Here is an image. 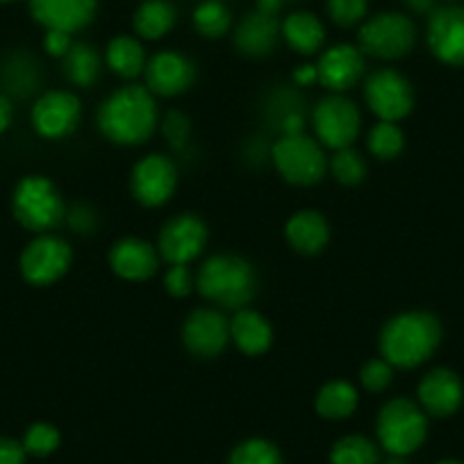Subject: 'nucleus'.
Returning <instances> with one entry per match:
<instances>
[{"mask_svg": "<svg viewBox=\"0 0 464 464\" xmlns=\"http://www.w3.org/2000/svg\"><path fill=\"white\" fill-rule=\"evenodd\" d=\"M102 137L119 146L146 144L155 135L160 111L155 96L141 84L119 87L101 102L96 114Z\"/></svg>", "mask_w": 464, "mask_h": 464, "instance_id": "obj_1", "label": "nucleus"}, {"mask_svg": "<svg viewBox=\"0 0 464 464\" xmlns=\"http://www.w3.org/2000/svg\"><path fill=\"white\" fill-rule=\"evenodd\" d=\"M441 342V325L430 312H401L378 334L381 358L396 369H414L426 362Z\"/></svg>", "mask_w": 464, "mask_h": 464, "instance_id": "obj_2", "label": "nucleus"}, {"mask_svg": "<svg viewBox=\"0 0 464 464\" xmlns=\"http://www.w3.org/2000/svg\"><path fill=\"white\" fill-rule=\"evenodd\" d=\"M196 289L205 301L237 312L256 298L257 274L242 256L217 253L208 257L196 274Z\"/></svg>", "mask_w": 464, "mask_h": 464, "instance_id": "obj_3", "label": "nucleus"}, {"mask_svg": "<svg viewBox=\"0 0 464 464\" xmlns=\"http://www.w3.org/2000/svg\"><path fill=\"white\" fill-rule=\"evenodd\" d=\"M12 212L30 232H51L66 218V203L55 182L46 176H25L12 194Z\"/></svg>", "mask_w": 464, "mask_h": 464, "instance_id": "obj_4", "label": "nucleus"}, {"mask_svg": "<svg viewBox=\"0 0 464 464\" xmlns=\"http://www.w3.org/2000/svg\"><path fill=\"white\" fill-rule=\"evenodd\" d=\"M376 435L390 455H410L426 441L428 419L414 401L392 399L381 408L376 419Z\"/></svg>", "mask_w": 464, "mask_h": 464, "instance_id": "obj_5", "label": "nucleus"}, {"mask_svg": "<svg viewBox=\"0 0 464 464\" xmlns=\"http://www.w3.org/2000/svg\"><path fill=\"white\" fill-rule=\"evenodd\" d=\"M271 162L285 182L294 187H312L324 180L328 171L325 149L314 137H278L271 146Z\"/></svg>", "mask_w": 464, "mask_h": 464, "instance_id": "obj_6", "label": "nucleus"}, {"mask_svg": "<svg viewBox=\"0 0 464 464\" xmlns=\"http://www.w3.org/2000/svg\"><path fill=\"white\" fill-rule=\"evenodd\" d=\"M358 42L364 55L382 62L401 60L414 48L417 28L401 12H381L360 25Z\"/></svg>", "mask_w": 464, "mask_h": 464, "instance_id": "obj_7", "label": "nucleus"}, {"mask_svg": "<svg viewBox=\"0 0 464 464\" xmlns=\"http://www.w3.org/2000/svg\"><path fill=\"white\" fill-rule=\"evenodd\" d=\"M312 126H314L316 141L324 149L339 150L353 146L362 128L360 107L343 93H330L321 98L312 110Z\"/></svg>", "mask_w": 464, "mask_h": 464, "instance_id": "obj_8", "label": "nucleus"}, {"mask_svg": "<svg viewBox=\"0 0 464 464\" xmlns=\"http://www.w3.org/2000/svg\"><path fill=\"white\" fill-rule=\"evenodd\" d=\"M71 262H73L71 244L60 235L42 232L24 248L19 269L25 283L33 287H51L69 274Z\"/></svg>", "mask_w": 464, "mask_h": 464, "instance_id": "obj_9", "label": "nucleus"}, {"mask_svg": "<svg viewBox=\"0 0 464 464\" xmlns=\"http://www.w3.org/2000/svg\"><path fill=\"white\" fill-rule=\"evenodd\" d=\"M364 102L378 121L399 123L412 111L414 89L396 69H378L364 80Z\"/></svg>", "mask_w": 464, "mask_h": 464, "instance_id": "obj_10", "label": "nucleus"}, {"mask_svg": "<svg viewBox=\"0 0 464 464\" xmlns=\"http://www.w3.org/2000/svg\"><path fill=\"white\" fill-rule=\"evenodd\" d=\"M82 119V102L73 92L51 89L34 101L30 121L42 140L60 141L73 135Z\"/></svg>", "mask_w": 464, "mask_h": 464, "instance_id": "obj_11", "label": "nucleus"}, {"mask_svg": "<svg viewBox=\"0 0 464 464\" xmlns=\"http://www.w3.org/2000/svg\"><path fill=\"white\" fill-rule=\"evenodd\" d=\"M208 223L198 214L182 212L169 218L160 230L158 251L169 265H191L208 246Z\"/></svg>", "mask_w": 464, "mask_h": 464, "instance_id": "obj_12", "label": "nucleus"}, {"mask_svg": "<svg viewBox=\"0 0 464 464\" xmlns=\"http://www.w3.org/2000/svg\"><path fill=\"white\" fill-rule=\"evenodd\" d=\"M178 187V169L171 158L150 153L132 167L130 191L144 208H162L173 198Z\"/></svg>", "mask_w": 464, "mask_h": 464, "instance_id": "obj_13", "label": "nucleus"}, {"mask_svg": "<svg viewBox=\"0 0 464 464\" xmlns=\"http://www.w3.org/2000/svg\"><path fill=\"white\" fill-rule=\"evenodd\" d=\"M182 343L194 358H217L230 343V319L214 307H198L189 312L182 324Z\"/></svg>", "mask_w": 464, "mask_h": 464, "instance_id": "obj_14", "label": "nucleus"}, {"mask_svg": "<svg viewBox=\"0 0 464 464\" xmlns=\"http://www.w3.org/2000/svg\"><path fill=\"white\" fill-rule=\"evenodd\" d=\"M146 89L153 96L173 98L189 92L196 80V66L178 51H160L149 60L144 71Z\"/></svg>", "mask_w": 464, "mask_h": 464, "instance_id": "obj_15", "label": "nucleus"}, {"mask_svg": "<svg viewBox=\"0 0 464 464\" xmlns=\"http://www.w3.org/2000/svg\"><path fill=\"white\" fill-rule=\"evenodd\" d=\"M360 46L353 44H337L330 46L324 55L319 57V84L328 89L330 93H346L364 78L367 71V60Z\"/></svg>", "mask_w": 464, "mask_h": 464, "instance_id": "obj_16", "label": "nucleus"}, {"mask_svg": "<svg viewBox=\"0 0 464 464\" xmlns=\"http://www.w3.org/2000/svg\"><path fill=\"white\" fill-rule=\"evenodd\" d=\"M428 46L449 66H464V7H440L428 21Z\"/></svg>", "mask_w": 464, "mask_h": 464, "instance_id": "obj_17", "label": "nucleus"}, {"mask_svg": "<svg viewBox=\"0 0 464 464\" xmlns=\"http://www.w3.org/2000/svg\"><path fill=\"white\" fill-rule=\"evenodd\" d=\"M160 251L150 242L140 237H123L110 248L107 262L114 276L128 283H146L160 269Z\"/></svg>", "mask_w": 464, "mask_h": 464, "instance_id": "obj_18", "label": "nucleus"}, {"mask_svg": "<svg viewBox=\"0 0 464 464\" xmlns=\"http://www.w3.org/2000/svg\"><path fill=\"white\" fill-rule=\"evenodd\" d=\"M30 12L46 30L75 34L96 19L98 0H30Z\"/></svg>", "mask_w": 464, "mask_h": 464, "instance_id": "obj_19", "label": "nucleus"}, {"mask_svg": "<svg viewBox=\"0 0 464 464\" xmlns=\"http://www.w3.org/2000/svg\"><path fill=\"white\" fill-rule=\"evenodd\" d=\"M419 405L432 417H450L462 403V382L450 369H432L419 382Z\"/></svg>", "mask_w": 464, "mask_h": 464, "instance_id": "obj_20", "label": "nucleus"}, {"mask_svg": "<svg viewBox=\"0 0 464 464\" xmlns=\"http://www.w3.org/2000/svg\"><path fill=\"white\" fill-rule=\"evenodd\" d=\"M280 37L283 33H280L278 16H266L256 10L239 21L237 30H235V48L242 55L260 60L276 51Z\"/></svg>", "mask_w": 464, "mask_h": 464, "instance_id": "obj_21", "label": "nucleus"}, {"mask_svg": "<svg viewBox=\"0 0 464 464\" xmlns=\"http://www.w3.org/2000/svg\"><path fill=\"white\" fill-rule=\"evenodd\" d=\"M230 342L248 358L265 355L274 343V328L269 319L253 307H242L230 319Z\"/></svg>", "mask_w": 464, "mask_h": 464, "instance_id": "obj_22", "label": "nucleus"}, {"mask_svg": "<svg viewBox=\"0 0 464 464\" xmlns=\"http://www.w3.org/2000/svg\"><path fill=\"white\" fill-rule=\"evenodd\" d=\"M285 237L301 256H319L330 242V223L316 209H298L285 226Z\"/></svg>", "mask_w": 464, "mask_h": 464, "instance_id": "obj_23", "label": "nucleus"}, {"mask_svg": "<svg viewBox=\"0 0 464 464\" xmlns=\"http://www.w3.org/2000/svg\"><path fill=\"white\" fill-rule=\"evenodd\" d=\"M269 128L278 137L303 135L307 123V110L303 98L294 89H276L265 105Z\"/></svg>", "mask_w": 464, "mask_h": 464, "instance_id": "obj_24", "label": "nucleus"}, {"mask_svg": "<svg viewBox=\"0 0 464 464\" xmlns=\"http://www.w3.org/2000/svg\"><path fill=\"white\" fill-rule=\"evenodd\" d=\"M0 84H3L5 96L10 98L33 96L42 84V66L28 53H12L5 64L0 66Z\"/></svg>", "mask_w": 464, "mask_h": 464, "instance_id": "obj_25", "label": "nucleus"}, {"mask_svg": "<svg viewBox=\"0 0 464 464\" xmlns=\"http://www.w3.org/2000/svg\"><path fill=\"white\" fill-rule=\"evenodd\" d=\"M280 33L287 46L298 55H314L325 42V28L312 12H294L280 24Z\"/></svg>", "mask_w": 464, "mask_h": 464, "instance_id": "obj_26", "label": "nucleus"}, {"mask_svg": "<svg viewBox=\"0 0 464 464\" xmlns=\"http://www.w3.org/2000/svg\"><path fill=\"white\" fill-rule=\"evenodd\" d=\"M105 64L114 75L123 80H135L144 75L149 57H146V48L140 37H130V34H119L107 44L105 51Z\"/></svg>", "mask_w": 464, "mask_h": 464, "instance_id": "obj_27", "label": "nucleus"}, {"mask_svg": "<svg viewBox=\"0 0 464 464\" xmlns=\"http://www.w3.org/2000/svg\"><path fill=\"white\" fill-rule=\"evenodd\" d=\"M360 394L348 381H330L319 387L314 396V410L321 419L342 421L358 410Z\"/></svg>", "mask_w": 464, "mask_h": 464, "instance_id": "obj_28", "label": "nucleus"}, {"mask_svg": "<svg viewBox=\"0 0 464 464\" xmlns=\"http://www.w3.org/2000/svg\"><path fill=\"white\" fill-rule=\"evenodd\" d=\"M178 21V12L169 0H144L132 16V28L137 37L146 42H158L167 37Z\"/></svg>", "mask_w": 464, "mask_h": 464, "instance_id": "obj_29", "label": "nucleus"}, {"mask_svg": "<svg viewBox=\"0 0 464 464\" xmlns=\"http://www.w3.org/2000/svg\"><path fill=\"white\" fill-rule=\"evenodd\" d=\"M64 75L71 84L80 89L93 87L101 78L102 57L92 44H73L71 51L62 57Z\"/></svg>", "mask_w": 464, "mask_h": 464, "instance_id": "obj_30", "label": "nucleus"}, {"mask_svg": "<svg viewBox=\"0 0 464 464\" xmlns=\"http://www.w3.org/2000/svg\"><path fill=\"white\" fill-rule=\"evenodd\" d=\"M330 464H381V453L369 437L346 435L330 449Z\"/></svg>", "mask_w": 464, "mask_h": 464, "instance_id": "obj_31", "label": "nucleus"}, {"mask_svg": "<svg viewBox=\"0 0 464 464\" xmlns=\"http://www.w3.org/2000/svg\"><path fill=\"white\" fill-rule=\"evenodd\" d=\"M328 171L333 173V178L339 185L358 187L364 182L369 169L362 153L355 150L353 146H348V149L334 150L333 158H328Z\"/></svg>", "mask_w": 464, "mask_h": 464, "instance_id": "obj_32", "label": "nucleus"}, {"mask_svg": "<svg viewBox=\"0 0 464 464\" xmlns=\"http://www.w3.org/2000/svg\"><path fill=\"white\" fill-rule=\"evenodd\" d=\"M194 28L205 39H221L232 28V14L221 0H203L194 10Z\"/></svg>", "mask_w": 464, "mask_h": 464, "instance_id": "obj_33", "label": "nucleus"}, {"mask_svg": "<svg viewBox=\"0 0 464 464\" xmlns=\"http://www.w3.org/2000/svg\"><path fill=\"white\" fill-rule=\"evenodd\" d=\"M369 153L378 160H394L403 153L405 146V135L396 123L390 121H378L376 126L369 130L367 137Z\"/></svg>", "mask_w": 464, "mask_h": 464, "instance_id": "obj_34", "label": "nucleus"}, {"mask_svg": "<svg viewBox=\"0 0 464 464\" xmlns=\"http://www.w3.org/2000/svg\"><path fill=\"white\" fill-rule=\"evenodd\" d=\"M227 464H285V459L274 441L251 437V440H244L242 444L235 446V450L227 458Z\"/></svg>", "mask_w": 464, "mask_h": 464, "instance_id": "obj_35", "label": "nucleus"}, {"mask_svg": "<svg viewBox=\"0 0 464 464\" xmlns=\"http://www.w3.org/2000/svg\"><path fill=\"white\" fill-rule=\"evenodd\" d=\"M62 435L53 423L39 421L33 423V426L25 430L24 435V449L28 455H34V458H46V455L55 453L57 446H60Z\"/></svg>", "mask_w": 464, "mask_h": 464, "instance_id": "obj_36", "label": "nucleus"}, {"mask_svg": "<svg viewBox=\"0 0 464 464\" xmlns=\"http://www.w3.org/2000/svg\"><path fill=\"white\" fill-rule=\"evenodd\" d=\"M325 7H328L330 21L339 28H355L367 21V0H328Z\"/></svg>", "mask_w": 464, "mask_h": 464, "instance_id": "obj_37", "label": "nucleus"}, {"mask_svg": "<svg viewBox=\"0 0 464 464\" xmlns=\"http://www.w3.org/2000/svg\"><path fill=\"white\" fill-rule=\"evenodd\" d=\"M394 378V367L385 358H372L360 369V385L372 394H381L392 385Z\"/></svg>", "mask_w": 464, "mask_h": 464, "instance_id": "obj_38", "label": "nucleus"}, {"mask_svg": "<svg viewBox=\"0 0 464 464\" xmlns=\"http://www.w3.org/2000/svg\"><path fill=\"white\" fill-rule=\"evenodd\" d=\"M162 135L171 149H185L191 140L189 116L180 110H169L162 119Z\"/></svg>", "mask_w": 464, "mask_h": 464, "instance_id": "obj_39", "label": "nucleus"}, {"mask_svg": "<svg viewBox=\"0 0 464 464\" xmlns=\"http://www.w3.org/2000/svg\"><path fill=\"white\" fill-rule=\"evenodd\" d=\"M164 289L173 298H187L196 289V274L189 265H171L164 274Z\"/></svg>", "mask_w": 464, "mask_h": 464, "instance_id": "obj_40", "label": "nucleus"}, {"mask_svg": "<svg viewBox=\"0 0 464 464\" xmlns=\"http://www.w3.org/2000/svg\"><path fill=\"white\" fill-rule=\"evenodd\" d=\"M66 223L75 235H92L98 227V212L87 203H75L66 209Z\"/></svg>", "mask_w": 464, "mask_h": 464, "instance_id": "obj_41", "label": "nucleus"}, {"mask_svg": "<svg viewBox=\"0 0 464 464\" xmlns=\"http://www.w3.org/2000/svg\"><path fill=\"white\" fill-rule=\"evenodd\" d=\"M71 46H73V39H71L69 33H62V30H46V34H44V51L51 57L62 60V57L71 51Z\"/></svg>", "mask_w": 464, "mask_h": 464, "instance_id": "obj_42", "label": "nucleus"}, {"mask_svg": "<svg viewBox=\"0 0 464 464\" xmlns=\"http://www.w3.org/2000/svg\"><path fill=\"white\" fill-rule=\"evenodd\" d=\"M25 449L12 437H0V464H25Z\"/></svg>", "mask_w": 464, "mask_h": 464, "instance_id": "obj_43", "label": "nucleus"}, {"mask_svg": "<svg viewBox=\"0 0 464 464\" xmlns=\"http://www.w3.org/2000/svg\"><path fill=\"white\" fill-rule=\"evenodd\" d=\"M292 82L296 87H312V84H319V71L314 64H301L294 69Z\"/></svg>", "mask_w": 464, "mask_h": 464, "instance_id": "obj_44", "label": "nucleus"}, {"mask_svg": "<svg viewBox=\"0 0 464 464\" xmlns=\"http://www.w3.org/2000/svg\"><path fill=\"white\" fill-rule=\"evenodd\" d=\"M12 121H14V105H12V98L0 93V135L10 130Z\"/></svg>", "mask_w": 464, "mask_h": 464, "instance_id": "obj_45", "label": "nucleus"}, {"mask_svg": "<svg viewBox=\"0 0 464 464\" xmlns=\"http://www.w3.org/2000/svg\"><path fill=\"white\" fill-rule=\"evenodd\" d=\"M285 0H256V10L266 16H278L283 10Z\"/></svg>", "mask_w": 464, "mask_h": 464, "instance_id": "obj_46", "label": "nucleus"}, {"mask_svg": "<svg viewBox=\"0 0 464 464\" xmlns=\"http://www.w3.org/2000/svg\"><path fill=\"white\" fill-rule=\"evenodd\" d=\"M408 10L417 12V14H432L435 12V0H403Z\"/></svg>", "mask_w": 464, "mask_h": 464, "instance_id": "obj_47", "label": "nucleus"}, {"mask_svg": "<svg viewBox=\"0 0 464 464\" xmlns=\"http://www.w3.org/2000/svg\"><path fill=\"white\" fill-rule=\"evenodd\" d=\"M382 464H405V459H403V455H390V458H387Z\"/></svg>", "mask_w": 464, "mask_h": 464, "instance_id": "obj_48", "label": "nucleus"}, {"mask_svg": "<svg viewBox=\"0 0 464 464\" xmlns=\"http://www.w3.org/2000/svg\"><path fill=\"white\" fill-rule=\"evenodd\" d=\"M437 464H459V462H453V459H444V462H437Z\"/></svg>", "mask_w": 464, "mask_h": 464, "instance_id": "obj_49", "label": "nucleus"}, {"mask_svg": "<svg viewBox=\"0 0 464 464\" xmlns=\"http://www.w3.org/2000/svg\"><path fill=\"white\" fill-rule=\"evenodd\" d=\"M0 3H12V0H0Z\"/></svg>", "mask_w": 464, "mask_h": 464, "instance_id": "obj_50", "label": "nucleus"}, {"mask_svg": "<svg viewBox=\"0 0 464 464\" xmlns=\"http://www.w3.org/2000/svg\"><path fill=\"white\" fill-rule=\"evenodd\" d=\"M287 3H289V0H287Z\"/></svg>", "mask_w": 464, "mask_h": 464, "instance_id": "obj_51", "label": "nucleus"}]
</instances>
